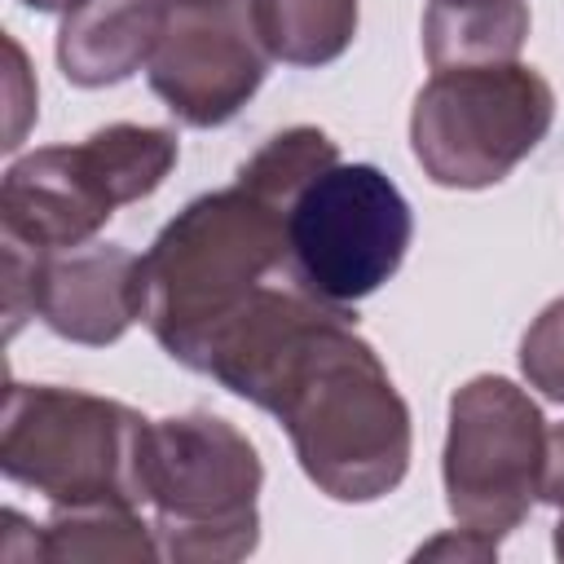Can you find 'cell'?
Returning a JSON list of instances; mask_svg holds the SVG:
<instances>
[{
    "mask_svg": "<svg viewBox=\"0 0 564 564\" xmlns=\"http://www.w3.org/2000/svg\"><path fill=\"white\" fill-rule=\"evenodd\" d=\"M348 304L317 300L295 278L264 282L194 352L189 370L269 410L335 502H375L410 471V405Z\"/></svg>",
    "mask_w": 564,
    "mask_h": 564,
    "instance_id": "obj_1",
    "label": "cell"
},
{
    "mask_svg": "<svg viewBox=\"0 0 564 564\" xmlns=\"http://www.w3.org/2000/svg\"><path fill=\"white\" fill-rule=\"evenodd\" d=\"M282 207L229 185L181 207L141 256V322L189 370L198 344L264 282L291 273Z\"/></svg>",
    "mask_w": 564,
    "mask_h": 564,
    "instance_id": "obj_2",
    "label": "cell"
},
{
    "mask_svg": "<svg viewBox=\"0 0 564 564\" xmlns=\"http://www.w3.org/2000/svg\"><path fill=\"white\" fill-rule=\"evenodd\" d=\"M150 419L123 401L57 383H9L0 471L53 507L145 502Z\"/></svg>",
    "mask_w": 564,
    "mask_h": 564,
    "instance_id": "obj_3",
    "label": "cell"
},
{
    "mask_svg": "<svg viewBox=\"0 0 564 564\" xmlns=\"http://www.w3.org/2000/svg\"><path fill=\"white\" fill-rule=\"evenodd\" d=\"M264 467L256 445L220 414L189 410L150 423L145 502L163 560L229 564L260 542Z\"/></svg>",
    "mask_w": 564,
    "mask_h": 564,
    "instance_id": "obj_4",
    "label": "cell"
},
{
    "mask_svg": "<svg viewBox=\"0 0 564 564\" xmlns=\"http://www.w3.org/2000/svg\"><path fill=\"white\" fill-rule=\"evenodd\" d=\"M555 93L524 62L432 70L410 110V145L432 185L489 189L551 132Z\"/></svg>",
    "mask_w": 564,
    "mask_h": 564,
    "instance_id": "obj_5",
    "label": "cell"
},
{
    "mask_svg": "<svg viewBox=\"0 0 564 564\" xmlns=\"http://www.w3.org/2000/svg\"><path fill=\"white\" fill-rule=\"evenodd\" d=\"M410 238L414 216L392 176L375 163H335L291 203V278L317 300L357 304L401 269Z\"/></svg>",
    "mask_w": 564,
    "mask_h": 564,
    "instance_id": "obj_6",
    "label": "cell"
},
{
    "mask_svg": "<svg viewBox=\"0 0 564 564\" xmlns=\"http://www.w3.org/2000/svg\"><path fill=\"white\" fill-rule=\"evenodd\" d=\"M542 463L546 419L524 388L502 375H476L449 397L441 480L458 524L507 538L542 494Z\"/></svg>",
    "mask_w": 564,
    "mask_h": 564,
    "instance_id": "obj_7",
    "label": "cell"
},
{
    "mask_svg": "<svg viewBox=\"0 0 564 564\" xmlns=\"http://www.w3.org/2000/svg\"><path fill=\"white\" fill-rule=\"evenodd\" d=\"M269 62L251 0H167L145 75L185 128H220L256 97Z\"/></svg>",
    "mask_w": 564,
    "mask_h": 564,
    "instance_id": "obj_8",
    "label": "cell"
},
{
    "mask_svg": "<svg viewBox=\"0 0 564 564\" xmlns=\"http://www.w3.org/2000/svg\"><path fill=\"white\" fill-rule=\"evenodd\" d=\"M123 207L97 145H44L9 163L0 181V234L35 251H70Z\"/></svg>",
    "mask_w": 564,
    "mask_h": 564,
    "instance_id": "obj_9",
    "label": "cell"
},
{
    "mask_svg": "<svg viewBox=\"0 0 564 564\" xmlns=\"http://www.w3.org/2000/svg\"><path fill=\"white\" fill-rule=\"evenodd\" d=\"M35 317L70 344H115L141 317V256L115 242H84L44 256Z\"/></svg>",
    "mask_w": 564,
    "mask_h": 564,
    "instance_id": "obj_10",
    "label": "cell"
},
{
    "mask_svg": "<svg viewBox=\"0 0 564 564\" xmlns=\"http://www.w3.org/2000/svg\"><path fill=\"white\" fill-rule=\"evenodd\" d=\"M167 0H84L62 13L57 66L79 88H106L150 66L163 35Z\"/></svg>",
    "mask_w": 564,
    "mask_h": 564,
    "instance_id": "obj_11",
    "label": "cell"
},
{
    "mask_svg": "<svg viewBox=\"0 0 564 564\" xmlns=\"http://www.w3.org/2000/svg\"><path fill=\"white\" fill-rule=\"evenodd\" d=\"M529 35V0H463L423 13V53L432 70L516 62Z\"/></svg>",
    "mask_w": 564,
    "mask_h": 564,
    "instance_id": "obj_12",
    "label": "cell"
},
{
    "mask_svg": "<svg viewBox=\"0 0 564 564\" xmlns=\"http://www.w3.org/2000/svg\"><path fill=\"white\" fill-rule=\"evenodd\" d=\"M154 524L137 516L128 502H93V507H53V520L40 524L35 560L75 564V560H123L145 564L159 560Z\"/></svg>",
    "mask_w": 564,
    "mask_h": 564,
    "instance_id": "obj_13",
    "label": "cell"
},
{
    "mask_svg": "<svg viewBox=\"0 0 564 564\" xmlns=\"http://www.w3.org/2000/svg\"><path fill=\"white\" fill-rule=\"evenodd\" d=\"M256 31L273 62L326 66L357 35V0H251Z\"/></svg>",
    "mask_w": 564,
    "mask_h": 564,
    "instance_id": "obj_14",
    "label": "cell"
},
{
    "mask_svg": "<svg viewBox=\"0 0 564 564\" xmlns=\"http://www.w3.org/2000/svg\"><path fill=\"white\" fill-rule=\"evenodd\" d=\"M339 163V145L322 132V128H286L278 137H269L242 167H238V185H247L251 194H260L264 203L291 212V203L326 172Z\"/></svg>",
    "mask_w": 564,
    "mask_h": 564,
    "instance_id": "obj_15",
    "label": "cell"
},
{
    "mask_svg": "<svg viewBox=\"0 0 564 564\" xmlns=\"http://www.w3.org/2000/svg\"><path fill=\"white\" fill-rule=\"evenodd\" d=\"M520 370L529 388L564 405V295L551 300L520 335Z\"/></svg>",
    "mask_w": 564,
    "mask_h": 564,
    "instance_id": "obj_16",
    "label": "cell"
},
{
    "mask_svg": "<svg viewBox=\"0 0 564 564\" xmlns=\"http://www.w3.org/2000/svg\"><path fill=\"white\" fill-rule=\"evenodd\" d=\"M4 53H9V70H4V106H9V128H4V150H18L31 119H35V79L26 70V53L13 35H4Z\"/></svg>",
    "mask_w": 564,
    "mask_h": 564,
    "instance_id": "obj_17",
    "label": "cell"
},
{
    "mask_svg": "<svg viewBox=\"0 0 564 564\" xmlns=\"http://www.w3.org/2000/svg\"><path fill=\"white\" fill-rule=\"evenodd\" d=\"M494 555H498V538L476 533L467 524L454 533H441L414 551V560H494Z\"/></svg>",
    "mask_w": 564,
    "mask_h": 564,
    "instance_id": "obj_18",
    "label": "cell"
},
{
    "mask_svg": "<svg viewBox=\"0 0 564 564\" xmlns=\"http://www.w3.org/2000/svg\"><path fill=\"white\" fill-rule=\"evenodd\" d=\"M35 546H40V524H31L13 507H4V516H0V560L4 564H35Z\"/></svg>",
    "mask_w": 564,
    "mask_h": 564,
    "instance_id": "obj_19",
    "label": "cell"
},
{
    "mask_svg": "<svg viewBox=\"0 0 564 564\" xmlns=\"http://www.w3.org/2000/svg\"><path fill=\"white\" fill-rule=\"evenodd\" d=\"M538 502H551L555 511H564V423H555L546 432V463H542V494Z\"/></svg>",
    "mask_w": 564,
    "mask_h": 564,
    "instance_id": "obj_20",
    "label": "cell"
},
{
    "mask_svg": "<svg viewBox=\"0 0 564 564\" xmlns=\"http://www.w3.org/2000/svg\"><path fill=\"white\" fill-rule=\"evenodd\" d=\"M26 9H35V13H70V9H79L84 0H22Z\"/></svg>",
    "mask_w": 564,
    "mask_h": 564,
    "instance_id": "obj_21",
    "label": "cell"
},
{
    "mask_svg": "<svg viewBox=\"0 0 564 564\" xmlns=\"http://www.w3.org/2000/svg\"><path fill=\"white\" fill-rule=\"evenodd\" d=\"M555 555L564 560V511H560V524H555Z\"/></svg>",
    "mask_w": 564,
    "mask_h": 564,
    "instance_id": "obj_22",
    "label": "cell"
},
{
    "mask_svg": "<svg viewBox=\"0 0 564 564\" xmlns=\"http://www.w3.org/2000/svg\"><path fill=\"white\" fill-rule=\"evenodd\" d=\"M436 4H463V0H436Z\"/></svg>",
    "mask_w": 564,
    "mask_h": 564,
    "instance_id": "obj_23",
    "label": "cell"
}]
</instances>
